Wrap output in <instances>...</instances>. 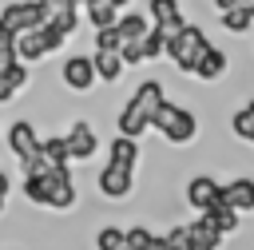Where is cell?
<instances>
[{
    "mask_svg": "<svg viewBox=\"0 0 254 250\" xmlns=\"http://www.w3.org/2000/svg\"><path fill=\"white\" fill-rule=\"evenodd\" d=\"M95 190H99L103 198H111V202H123V198H131V190H135V171H123V167L103 163L99 175H95Z\"/></svg>",
    "mask_w": 254,
    "mask_h": 250,
    "instance_id": "cell-9",
    "label": "cell"
},
{
    "mask_svg": "<svg viewBox=\"0 0 254 250\" xmlns=\"http://www.w3.org/2000/svg\"><path fill=\"white\" fill-rule=\"evenodd\" d=\"M147 20H151L155 28H163L167 36H171V32H179V28L187 24V16H183V4H179V0H147Z\"/></svg>",
    "mask_w": 254,
    "mask_h": 250,
    "instance_id": "cell-12",
    "label": "cell"
},
{
    "mask_svg": "<svg viewBox=\"0 0 254 250\" xmlns=\"http://www.w3.org/2000/svg\"><path fill=\"white\" fill-rule=\"evenodd\" d=\"M222 198H226L238 214L254 210V179H250V175H234L230 183H222Z\"/></svg>",
    "mask_w": 254,
    "mask_h": 250,
    "instance_id": "cell-16",
    "label": "cell"
},
{
    "mask_svg": "<svg viewBox=\"0 0 254 250\" xmlns=\"http://www.w3.org/2000/svg\"><path fill=\"white\" fill-rule=\"evenodd\" d=\"M230 131H234L238 139L254 143V99H250V103H242V107L230 115Z\"/></svg>",
    "mask_w": 254,
    "mask_h": 250,
    "instance_id": "cell-23",
    "label": "cell"
},
{
    "mask_svg": "<svg viewBox=\"0 0 254 250\" xmlns=\"http://www.w3.org/2000/svg\"><path fill=\"white\" fill-rule=\"evenodd\" d=\"M119 60H123L127 67H139V63H143V48H139V44H123V48H119Z\"/></svg>",
    "mask_w": 254,
    "mask_h": 250,
    "instance_id": "cell-29",
    "label": "cell"
},
{
    "mask_svg": "<svg viewBox=\"0 0 254 250\" xmlns=\"http://www.w3.org/2000/svg\"><path fill=\"white\" fill-rule=\"evenodd\" d=\"M60 83L67 87V91H91L99 79H95V63H91V56L87 52H71V56H64V63H60Z\"/></svg>",
    "mask_w": 254,
    "mask_h": 250,
    "instance_id": "cell-4",
    "label": "cell"
},
{
    "mask_svg": "<svg viewBox=\"0 0 254 250\" xmlns=\"http://www.w3.org/2000/svg\"><path fill=\"white\" fill-rule=\"evenodd\" d=\"M202 218H210V222H214V226H218L222 234H234V230H238V218H242V214H238V210H234V206H230L226 198H218V202H214V206H210V210H206Z\"/></svg>",
    "mask_w": 254,
    "mask_h": 250,
    "instance_id": "cell-22",
    "label": "cell"
},
{
    "mask_svg": "<svg viewBox=\"0 0 254 250\" xmlns=\"http://www.w3.org/2000/svg\"><path fill=\"white\" fill-rule=\"evenodd\" d=\"M8 194H12V175L0 167V214L8 210Z\"/></svg>",
    "mask_w": 254,
    "mask_h": 250,
    "instance_id": "cell-30",
    "label": "cell"
},
{
    "mask_svg": "<svg viewBox=\"0 0 254 250\" xmlns=\"http://www.w3.org/2000/svg\"><path fill=\"white\" fill-rule=\"evenodd\" d=\"M40 24H44V12H40L36 0H8V4L0 8V28H8L12 36L32 32V28H40Z\"/></svg>",
    "mask_w": 254,
    "mask_h": 250,
    "instance_id": "cell-7",
    "label": "cell"
},
{
    "mask_svg": "<svg viewBox=\"0 0 254 250\" xmlns=\"http://www.w3.org/2000/svg\"><path fill=\"white\" fill-rule=\"evenodd\" d=\"M40 131H36V123L32 119H16V123H8L4 127V143H8V151H12V159L16 163H24V159H32V155H40Z\"/></svg>",
    "mask_w": 254,
    "mask_h": 250,
    "instance_id": "cell-5",
    "label": "cell"
},
{
    "mask_svg": "<svg viewBox=\"0 0 254 250\" xmlns=\"http://www.w3.org/2000/svg\"><path fill=\"white\" fill-rule=\"evenodd\" d=\"M139 159H143V147H139V139H127V135H115V139L107 143V163H111V167H123V171H135V167H139Z\"/></svg>",
    "mask_w": 254,
    "mask_h": 250,
    "instance_id": "cell-15",
    "label": "cell"
},
{
    "mask_svg": "<svg viewBox=\"0 0 254 250\" xmlns=\"http://www.w3.org/2000/svg\"><path fill=\"white\" fill-rule=\"evenodd\" d=\"M139 48H143V63H147V60H159V56H167V32L151 24V28H147V36L139 40Z\"/></svg>",
    "mask_w": 254,
    "mask_h": 250,
    "instance_id": "cell-24",
    "label": "cell"
},
{
    "mask_svg": "<svg viewBox=\"0 0 254 250\" xmlns=\"http://www.w3.org/2000/svg\"><path fill=\"white\" fill-rule=\"evenodd\" d=\"M147 28H151V20H147V12H119V20H115V32H119V40L123 44H139L143 36H147Z\"/></svg>",
    "mask_w": 254,
    "mask_h": 250,
    "instance_id": "cell-19",
    "label": "cell"
},
{
    "mask_svg": "<svg viewBox=\"0 0 254 250\" xmlns=\"http://www.w3.org/2000/svg\"><path fill=\"white\" fill-rule=\"evenodd\" d=\"M91 63H95V79L99 83H119L127 63L119 60V52H91Z\"/></svg>",
    "mask_w": 254,
    "mask_h": 250,
    "instance_id": "cell-20",
    "label": "cell"
},
{
    "mask_svg": "<svg viewBox=\"0 0 254 250\" xmlns=\"http://www.w3.org/2000/svg\"><path fill=\"white\" fill-rule=\"evenodd\" d=\"M64 139H67V155H71V163H91L95 151H99V131H95L87 119H75V123L64 131Z\"/></svg>",
    "mask_w": 254,
    "mask_h": 250,
    "instance_id": "cell-8",
    "label": "cell"
},
{
    "mask_svg": "<svg viewBox=\"0 0 254 250\" xmlns=\"http://www.w3.org/2000/svg\"><path fill=\"white\" fill-rule=\"evenodd\" d=\"M183 194H187V206H190L194 214H206V210L222 198V183H218L214 175H190Z\"/></svg>",
    "mask_w": 254,
    "mask_h": 250,
    "instance_id": "cell-10",
    "label": "cell"
},
{
    "mask_svg": "<svg viewBox=\"0 0 254 250\" xmlns=\"http://www.w3.org/2000/svg\"><path fill=\"white\" fill-rule=\"evenodd\" d=\"M163 83L159 79H139V87L131 91V99L119 107L115 115V135H127V139H143L151 131V115L159 111L163 103Z\"/></svg>",
    "mask_w": 254,
    "mask_h": 250,
    "instance_id": "cell-1",
    "label": "cell"
},
{
    "mask_svg": "<svg viewBox=\"0 0 254 250\" xmlns=\"http://www.w3.org/2000/svg\"><path fill=\"white\" fill-rule=\"evenodd\" d=\"M155 230L151 226H127V246L131 250H155Z\"/></svg>",
    "mask_w": 254,
    "mask_h": 250,
    "instance_id": "cell-27",
    "label": "cell"
},
{
    "mask_svg": "<svg viewBox=\"0 0 254 250\" xmlns=\"http://www.w3.org/2000/svg\"><path fill=\"white\" fill-rule=\"evenodd\" d=\"M40 159H44L52 171H71L67 139H64V135H44V139H40Z\"/></svg>",
    "mask_w": 254,
    "mask_h": 250,
    "instance_id": "cell-18",
    "label": "cell"
},
{
    "mask_svg": "<svg viewBox=\"0 0 254 250\" xmlns=\"http://www.w3.org/2000/svg\"><path fill=\"white\" fill-rule=\"evenodd\" d=\"M119 48H123V40H119L115 24L111 28H95V52H119Z\"/></svg>",
    "mask_w": 254,
    "mask_h": 250,
    "instance_id": "cell-28",
    "label": "cell"
},
{
    "mask_svg": "<svg viewBox=\"0 0 254 250\" xmlns=\"http://www.w3.org/2000/svg\"><path fill=\"white\" fill-rule=\"evenodd\" d=\"M119 250H131V246H127V242H123V246H119Z\"/></svg>",
    "mask_w": 254,
    "mask_h": 250,
    "instance_id": "cell-33",
    "label": "cell"
},
{
    "mask_svg": "<svg viewBox=\"0 0 254 250\" xmlns=\"http://www.w3.org/2000/svg\"><path fill=\"white\" fill-rule=\"evenodd\" d=\"M28 83H32V67H28V63H20L16 56H8V60L0 63V107H4V103H12Z\"/></svg>",
    "mask_w": 254,
    "mask_h": 250,
    "instance_id": "cell-11",
    "label": "cell"
},
{
    "mask_svg": "<svg viewBox=\"0 0 254 250\" xmlns=\"http://www.w3.org/2000/svg\"><path fill=\"white\" fill-rule=\"evenodd\" d=\"M206 44H210V40H206V32H202L198 24H190V20H187L179 32H171V36H167V60H171L183 75H190V71H194V63H198V56L206 52Z\"/></svg>",
    "mask_w": 254,
    "mask_h": 250,
    "instance_id": "cell-3",
    "label": "cell"
},
{
    "mask_svg": "<svg viewBox=\"0 0 254 250\" xmlns=\"http://www.w3.org/2000/svg\"><path fill=\"white\" fill-rule=\"evenodd\" d=\"M222 71H226V52L222 48H214V44H206V52L198 56V63H194V79H202V83H214V79H222Z\"/></svg>",
    "mask_w": 254,
    "mask_h": 250,
    "instance_id": "cell-17",
    "label": "cell"
},
{
    "mask_svg": "<svg viewBox=\"0 0 254 250\" xmlns=\"http://www.w3.org/2000/svg\"><path fill=\"white\" fill-rule=\"evenodd\" d=\"M79 12H83V20L91 24V32H95V28H111V24L119 20V12H115L107 0H87Z\"/></svg>",
    "mask_w": 254,
    "mask_h": 250,
    "instance_id": "cell-21",
    "label": "cell"
},
{
    "mask_svg": "<svg viewBox=\"0 0 254 250\" xmlns=\"http://www.w3.org/2000/svg\"><path fill=\"white\" fill-rule=\"evenodd\" d=\"M222 230L210 222V218H194V222H187V250H218L222 246Z\"/></svg>",
    "mask_w": 254,
    "mask_h": 250,
    "instance_id": "cell-13",
    "label": "cell"
},
{
    "mask_svg": "<svg viewBox=\"0 0 254 250\" xmlns=\"http://www.w3.org/2000/svg\"><path fill=\"white\" fill-rule=\"evenodd\" d=\"M151 131H159L171 147H187V143H194V135H198V119H194L190 107L163 99L159 111L151 115Z\"/></svg>",
    "mask_w": 254,
    "mask_h": 250,
    "instance_id": "cell-2",
    "label": "cell"
},
{
    "mask_svg": "<svg viewBox=\"0 0 254 250\" xmlns=\"http://www.w3.org/2000/svg\"><path fill=\"white\" fill-rule=\"evenodd\" d=\"M52 52H48V44H44V32L40 28H32V32H20L16 36V60L20 63H28V67H36V63H44Z\"/></svg>",
    "mask_w": 254,
    "mask_h": 250,
    "instance_id": "cell-14",
    "label": "cell"
},
{
    "mask_svg": "<svg viewBox=\"0 0 254 250\" xmlns=\"http://www.w3.org/2000/svg\"><path fill=\"white\" fill-rule=\"evenodd\" d=\"M127 242V230L123 226H99L95 230V250H119Z\"/></svg>",
    "mask_w": 254,
    "mask_h": 250,
    "instance_id": "cell-26",
    "label": "cell"
},
{
    "mask_svg": "<svg viewBox=\"0 0 254 250\" xmlns=\"http://www.w3.org/2000/svg\"><path fill=\"white\" fill-rule=\"evenodd\" d=\"M75 202H79V187H75L71 171H52V175H48V198H44V210L67 214V210H75Z\"/></svg>",
    "mask_w": 254,
    "mask_h": 250,
    "instance_id": "cell-6",
    "label": "cell"
},
{
    "mask_svg": "<svg viewBox=\"0 0 254 250\" xmlns=\"http://www.w3.org/2000/svg\"><path fill=\"white\" fill-rule=\"evenodd\" d=\"M254 0H214V8L218 12H230V8H250Z\"/></svg>",
    "mask_w": 254,
    "mask_h": 250,
    "instance_id": "cell-31",
    "label": "cell"
},
{
    "mask_svg": "<svg viewBox=\"0 0 254 250\" xmlns=\"http://www.w3.org/2000/svg\"><path fill=\"white\" fill-rule=\"evenodd\" d=\"M107 4H111L115 12H127V8H131V0H107Z\"/></svg>",
    "mask_w": 254,
    "mask_h": 250,
    "instance_id": "cell-32",
    "label": "cell"
},
{
    "mask_svg": "<svg viewBox=\"0 0 254 250\" xmlns=\"http://www.w3.org/2000/svg\"><path fill=\"white\" fill-rule=\"evenodd\" d=\"M222 28L234 32V36L250 32V28H254V4H250V8H230V12H222Z\"/></svg>",
    "mask_w": 254,
    "mask_h": 250,
    "instance_id": "cell-25",
    "label": "cell"
}]
</instances>
